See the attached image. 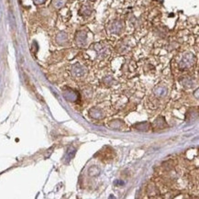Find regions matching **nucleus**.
Listing matches in <instances>:
<instances>
[{"label": "nucleus", "instance_id": "obj_1", "mask_svg": "<svg viewBox=\"0 0 199 199\" xmlns=\"http://www.w3.org/2000/svg\"><path fill=\"white\" fill-rule=\"evenodd\" d=\"M75 42L79 47H85L87 43V34L85 30H80L75 34Z\"/></svg>", "mask_w": 199, "mask_h": 199}, {"label": "nucleus", "instance_id": "obj_2", "mask_svg": "<svg viewBox=\"0 0 199 199\" xmlns=\"http://www.w3.org/2000/svg\"><path fill=\"white\" fill-rule=\"evenodd\" d=\"M124 28V24L121 20H114L110 27H109V30L112 33L114 34H119L122 32V30Z\"/></svg>", "mask_w": 199, "mask_h": 199}, {"label": "nucleus", "instance_id": "obj_3", "mask_svg": "<svg viewBox=\"0 0 199 199\" xmlns=\"http://www.w3.org/2000/svg\"><path fill=\"white\" fill-rule=\"evenodd\" d=\"M194 57L193 54L191 53H186L184 55L182 61H181V65L182 66H185V67H187V66H190L194 64Z\"/></svg>", "mask_w": 199, "mask_h": 199}, {"label": "nucleus", "instance_id": "obj_4", "mask_svg": "<svg viewBox=\"0 0 199 199\" xmlns=\"http://www.w3.org/2000/svg\"><path fill=\"white\" fill-rule=\"evenodd\" d=\"M56 41L59 44H64L67 42V34L65 32H60L56 37Z\"/></svg>", "mask_w": 199, "mask_h": 199}, {"label": "nucleus", "instance_id": "obj_5", "mask_svg": "<svg viewBox=\"0 0 199 199\" xmlns=\"http://www.w3.org/2000/svg\"><path fill=\"white\" fill-rule=\"evenodd\" d=\"M92 13V8L89 7V6H84L82 7V8L79 11V14L82 15V16H86V17H88L90 16Z\"/></svg>", "mask_w": 199, "mask_h": 199}, {"label": "nucleus", "instance_id": "obj_6", "mask_svg": "<svg viewBox=\"0 0 199 199\" xmlns=\"http://www.w3.org/2000/svg\"><path fill=\"white\" fill-rule=\"evenodd\" d=\"M64 3H65L64 0H55V1H54V6L57 8H61L64 5Z\"/></svg>", "mask_w": 199, "mask_h": 199}, {"label": "nucleus", "instance_id": "obj_7", "mask_svg": "<svg viewBox=\"0 0 199 199\" xmlns=\"http://www.w3.org/2000/svg\"><path fill=\"white\" fill-rule=\"evenodd\" d=\"M33 1V3L35 4V5H37V6H39V5H42V4H44L47 0H32Z\"/></svg>", "mask_w": 199, "mask_h": 199}, {"label": "nucleus", "instance_id": "obj_8", "mask_svg": "<svg viewBox=\"0 0 199 199\" xmlns=\"http://www.w3.org/2000/svg\"><path fill=\"white\" fill-rule=\"evenodd\" d=\"M91 1H95V0H91Z\"/></svg>", "mask_w": 199, "mask_h": 199}]
</instances>
